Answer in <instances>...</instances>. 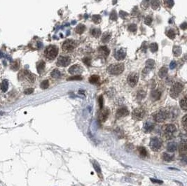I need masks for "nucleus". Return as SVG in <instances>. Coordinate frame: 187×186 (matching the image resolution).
Instances as JSON below:
<instances>
[{
  "label": "nucleus",
  "mask_w": 187,
  "mask_h": 186,
  "mask_svg": "<svg viewBox=\"0 0 187 186\" xmlns=\"http://www.w3.org/2000/svg\"><path fill=\"white\" fill-rule=\"evenodd\" d=\"M58 53V48L56 46H49L44 51V55L49 60H53L56 58Z\"/></svg>",
  "instance_id": "1"
},
{
  "label": "nucleus",
  "mask_w": 187,
  "mask_h": 186,
  "mask_svg": "<svg viewBox=\"0 0 187 186\" xmlns=\"http://www.w3.org/2000/svg\"><path fill=\"white\" fill-rule=\"evenodd\" d=\"M176 131H177V128H176L175 125H174L173 124L166 125L165 126L164 129H163L165 138L167 139H169V140L174 138Z\"/></svg>",
  "instance_id": "2"
},
{
  "label": "nucleus",
  "mask_w": 187,
  "mask_h": 186,
  "mask_svg": "<svg viewBox=\"0 0 187 186\" xmlns=\"http://www.w3.org/2000/svg\"><path fill=\"white\" fill-rule=\"evenodd\" d=\"M124 70L123 64H111L107 69V72L112 75H118L122 73Z\"/></svg>",
  "instance_id": "3"
},
{
  "label": "nucleus",
  "mask_w": 187,
  "mask_h": 186,
  "mask_svg": "<svg viewBox=\"0 0 187 186\" xmlns=\"http://www.w3.org/2000/svg\"><path fill=\"white\" fill-rule=\"evenodd\" d=\"M183 88H184V85H183L182 83H179V82L174 83L173 85L171 87L170 91V96L172 98H177L182 92Z\"/></svg>",
  "instance_id": "4"
},
{
  "label": "nucleus",
  "mask_w": 187,
  "mask_h": 186,
  "mask_svg": "<svg viewBox=\"0 0 187 186\" xmlns=\"http://www.w3.org/2000/svg\"><path fill=\"white\" fill-rule=\"evenodd\" d=\"M168 116V113L165 110H160L155 113L153 115V118L158 122H163L167 119V118Z\"/></svg>",
  "instance_id": "5"
},
{
  "label": "nucleus",
  "mask_w": 187,
  "mask_h": 186,
  "mask_svg": "<svg viewBox=\"0 0 187 186\" xmlns=\"http://www.w3.org/2000/svg\"><path fill=\"white\" fill-rule=\"evenodd\" d=\"M76 42H74V40H72V39H67L62 44L63 50L65 51H67V52L72 51L74 48H76Z\"/></svg>",
  "instance_id": "6"
},
{
  "label": "nucleus",
  "mask_w": 187,
  "mask_h": 186,
  "mask_svg": "<svg viewBox=\"0 0 187 186\" xmlns=\"http://www.w3.org/2000/svg\"><path fill=\"white\" fill-rule=\"evenodd\" d=\"M145 115V111L142 108H137L132 113V117L136 120H141Z\"/></svg>",
  "instance_id": "7"
},
{
  "label": "nucleus",
  "mask_w": 187,
  "mask_h": 186,
  "mask_svg": "<svg viewBox=\"0 0 187 186\" xmlns=\"http://www.w3.org/2000/svg\"><path fill=\"white\" fill-rule=\"evenodd\" d=\"M162 146V141L159 138L153 137L151 139L150 148L153 151H158Z\"/></svg>",
  "instance_id": "8"
},
{
  "label": "nucleus",
  "mask_w": 187,
  "mask_h": 186,
  "mask_svg": "<svg viewBox=\"0 0 187 186\" xmlns=\"http://www.w3.org/2000/svg\"><path fill=\"white\" fill-rule=\"evenodd\" d=\"M139 80V74L137 73H132L128 76V83L130 87H135L137 85Z\"/></svg>",
  "instance_id": "9"
},
{
  "label": "nucleus",
  "mask_w": 187,
  "mask_h": 186,
  "mask_svg": "<svg viewBox=\"0 0 187 186\" xmlns=\"http://www.w3.org/2000/svg\"><path fill=\"white\" fill-rule=\"evenodd\" d=\"M109 115V110L108 108H102L98 114V120H99V122H105L106 119L108 118Z\"/></svg>",
  "instance_id": "10"
},
{
  "label": "nucleus",
  "mask_w": 187,
  "mask_h": 186,
  "mask_svg": "<svg viewBox=\"0 0 187 186\" xmlns=\"http://www.w3.org/2000/svg\"><path fill=\"white\" fill-rule=\"evenodd\" d=\"M71 62V60L69 57H65V56H60V58H58V62L57 64L58 66L62 67H67Z\"/></svg>",
  "instance_id": "11"
},
{
  "label": "nucleus",
  "mask_w": 187,
  "mask_h": 186,
  "mask_svg": "<svg viewBox=\"0 0 187 186\" xmlns=\"http://www.w3.org/2000/svg\"><path fill=\"white\" fill-rule=\"evenodd\" d=\"M81 71H82V68L79 64H74L69 69V74H72L74 76L79 75V74H81Z\"/></svg>",
  "instance_id": "12"
},
{
  "label": "nucleus",
  "mask_w": 187,
  "mask_h": 186,
  "mask_svg": "<svg viewBox=\"0 0 187 186\" xmlns=\"http://www.w3.org/2000/svg\"><path fill=\"white\" fill-rule=\"evenodd\" d=\"M128 114H129V111L128 110V108L126 107H121L117 110L116 116L117 118H121L127 116Z\"/></svg>",
  "instance_id": "13"
},
{
  "label": "nucleus",
  "mask_w": 187,
  "mask_h": 186,
  "mask_svg": "<svg viewBox=\"0 0 187 186\" xmlns=\"http://www.w3.org/2000/svg\"><path fill=\"white\" fill-rule=\"evenodd\" d=\"M125 55H126V51L123 48H121L119 50H117L114 54L116 59L117 60H123L125 58Z\"/></svg>",
  "instance_id": "14"
},
{
  "label": "nucleus",
  "mask_w": 187,
  "mask_h": 186,
  "mask_svg": "<svg viewBox=\"0 0 187 186\" xmlns=\"http://www.w3.org/2000/svg\"><path fill=\"white\" fill-rule=\"evenodd\" d=\"M179 151L181 155H186L187 154V141H181L179 146Z\"/></svg>",
  "instance_id": "15"
},
{
  "label": "nucleus",
  "mask_w": 187,
  "mask_h": 186,
  "mask_svg": "<svg viewBox=\"0 0 187 186\" xmlns=\"http://www.w3.org/2000/svg\"><path fill=\"white\" fill-rule=\"evenodd\" d=\"M110 51L109 50V48L106 46H101L99 48V55H101L103 58H106L108 57V55H109Z\"/></svg>",
  "instance_id": "16"
},
{
  "label": "nucleus",
  "mask_w": 187,
  "mask_h": 186,
  "mask_svg": "<svg viewBox=\"0 0 187 186\" xmlns=\"http://www.w3.org/2000/svg\"><path fill=\"white\" fill-rule=\"evenodd\" d=\"M154 128V125L151 123V122H146L144 125V131L146 133H149L152 131L153 129Z\"/></svg>",
  "instance_id": "17"
},
{
  "label": "nucleus",
  "mask_w": 187,
  "mask_h": 186,
  "mask_svg": "<svg viewBox=\"0 0 187 186\" xmlns=\"http://www.w3.org/2000/svg\"><path fill=\"white\" fill-rule=\"evenodd\" d=\"M45 66H46V64H45V62H44L43 60H40L39 62H37V69L39 74H42V72L44 71Z\"/></svg>",
  "instance_id": "18"
},
{
  "label": "nucleus",
  "mask_w": 187,
  "mask_h": 186,
  "mask_svg": "<svg viewBox=\"0 0 187 186\" xmlns=\"http://www.w3.org/2000/svg\"><path fill=\"white\" fill-rule=\"evenodd\" d=\"M179 104L182 109L185 111H187V95H185L182 99H181Z\"/></svg>",
  "instance_id": "19"
},
{
  "label": "nucleus",
  "mask_w": 187,
  "mask_h": 186,
  "mask_svg": "<svg viewBox=\"0 0 187 186\" xmlns=\"http://www.w3.org/2000/svg\"><path fill=\"white\" fill-rule=\"evenodd\" d=\"M167 150L170 153H173L177 150V144L174 142L169 143L167 146Z\"/></svg>",
  "instance_id": "20"
},
{
  "label": "nucleus",
  "mask_w": 187,
  "mask_h": 186,
  "mask_svg": "<svg viewBox=\"0 0 187 186\" xmlns=\"http://www.w3.org/2000/svg\"><path fill=\"white\" fill-rule=\"evenodd\" d=\"M161 92H159L158 90H153L151 92V98H152L153 100H158V99H160L161 97Z\"/></svg>",
  "instance_id": "21"
},
{
  "label": "nucleus",
  "mask_w": 187,
  "mask_h": 186,
  "mask_svg": "<svg viewBox=\"0 0 187 186\" xmlns=\"http://www.w3.org/2000/svg\"><path fill=\"white\" fill-rule=\"evenodd\" d=\"M93 167H94V169H95V171L99 174V176H102V171H101V168H100V166H99V163L97 162V161H94L93 162Z\"/></svg>",
  "instance_id": "22"
},
{
  "label": "nucleus",
  "mask_w": 187,
  "mask_h": 186,
  "mask_svg": "<svg viewBox=\"0 0 187 186\" xmlns=\"http://www.w3.org/2000/svg\"><path fill=\"white\" fill-rule=\"evenodd\" d=\"M111 35L109 32H105V33H104V35H102V42H103V43H105V44L109 42L110 39H111Z\"/></svg>",
  "instance_id": "23"
},
{
  "label": "nucleus",
  "mask_w": 187,
  "mask_h": 186,
  "mask_svg": "<svg viewBox=\"0 0 187 186\" xmlns=\"http://www.w3.org/2000/svg\"><path fill=\"white\" fill-rule=\"evenodd\" d=\"M9 88V82L7 80H4L1 83V90L4 92H6Z\"/></svg>",
  "instance_id": "24"
},
{
  "label": "nucleus",
  "mask_w": 187,
  "mask_h": 186,
  "mask_svg": "<svg viewBox=\"0 0 187 186\" xmlns=\"http://www.w3.org/2000/svg\"><path fill=\"white\" fill-rule=\"evenodd\" d=\"M91 35L95 38H98L99 37L100 35H101V30L99 29H97V28H94L91 30Z\"/></svg>",
  "instance_id": "25"
},
{
  "label": "nucleus",
  "mask_w": 187,
  "mask_h": 186,
  "mask_svg": "<svg viewBox=\"0 0 187 186\" xmlns=\"http://www.w3.org/2000/svg\"><path fill=\"white\" fill-rule=\"evenodd\" d=\"M85 30V26L83 24H79V25L77 26L76 28V32L77 34H79V35H81L82 33H83V32Z\"/></svg>",
  "instance_id": "26"
},
{
  "label": "nucleus",
  "mask_w": 187,
  "mask_h": 186,
  "mask_svg": "<svg viewBox=\"0 0 187 186\" xmlns=\"http://www.w3.org/2000/svg\"><path fill=\"white\" fill-rule=\"evenodd\" d=\"M167 74H168V69L166 67H162L161 69H160L159 72H158V75H159L160 78H164L165 76H166Z\"/></svg>",
  "instance_id": "27"
},
{
  "label": "nucleus",
  "mask_w": 187,
  "mask_h": 186,
  "mask_svg": "<svg viewBox=\"0 0 187 186\" xmlns=\"http://www.w3.org/2000/svg\"><path fill=\"white\" fill-rule=\"evenodd\" d=\"M99 80V76L97 75H92L89 78V82L92 84H95V83H97Z\"/></svg>",
  "instance_id": "28"
},
{
  "label": "nucleus",
  "mask_w": 187,
  "mask_h": 186,
  "mask_svg": "<svg viewBox=\"0 0 187 186\" xmlns=\"http://www.w3.org/2000/svg\"><path fill=\"white\" fill-rule=\"evenodd\" d=\"M51 76L54 78H60L61 77V74L59 70L58 69H54L52 72H51Z\"/></svg>",
  "instance_id": "29"
},
{
  "label": "nucleus",
  "mask_w": 187,
  "mask_h": 186,
  "mask_svg": "<svg viewBox=\"0 0 187 186\" xmlns=\"http://www.w3.org/2000/svg\"><path fill=\"white\" fill-rule=\"evenodd\" d=\"M138 150L142 157H146V155H147V150H146L145 148L143 147V146H140V147L138 148Z\"/></svg>",
  "instance_id": "30"
},
{
  "label": "nucleus",
  "mask_w": 187,
  "mask_h": 186,
  "mask_svg": "<svg viewBox=\"0 0 187 186\" xmlns=\"http://www.w3.org/2000/svg\"><path fill=\"white\" fill-rule=\"evenodd\" d=\"M151 5L153 9H157L160 6L159 0H152L151 2Z\"/></svg>",
  "instance_id": "31"
},
{
  "label": "nucleus",
  "mask_w": 187,
  "mask_h": 186,
  "mask_svg": "<svg viewBox=\"0 0 187 186\" xmlns=\"http://www.w3.org/2000/svg\"><path fill=\"white\" fill-rule=\"evenodd\" d=\"M163 160L166 162H170V161L172 160V158H173V156L171 155L169 153H165L163 155Z\"/></svg>",
  "instance_id": "32"
},
{
  "label": "nucleus",
  "mask_w": 187,
  "mask_h": 186,
  "mask_svg": "<svg viewBox=\"0 0 187 186\" xmlns=\"http://www.w3.org/2000/svg\"><path fill=\"white\" fill-rule=\"evenodd\" d=\"M40 87L43 90H45V89H47L48 87H49V82L48 80H45L44 81H42L41 85H40Z\"/></svg>",
  "instance_id": "33"
},
{
  "label": "nucleus",
  "mask_w": 187,
  "mask_h": 186,
  "mask_svg": "<svg viewBox=\"0 0 187 186\" xmlns=\"http://www.w3.org/2000/svg\"><path fill=\"white\" fill-rule=\"evenodd\" d=\"M154 61L153 60H148L146 62V66L149 69H152L153 66H154Z\"/></svg>",
  "instance_id": "34"
},
{
  "label": "nucleus",
  "mask_w": 187,
  "mask_h": 186,
  "mask_svg": "<svg viewBox=\"0 0 187 186\" xmlns=\"http://www.w3.org/2000/svg\"><path fill=\"white\" fill-rule=\"evenodd\" d=\"M92 21L96 24H98L101 22V17L99 15H94L92 18Z\"/></svg>",
  "instance_id": "35"
},
{
  "label": "nucleus",
  "mask_w": 187,
  "mask_h": 186,
  "mask_svg": "<svg viewBox=\"0 0 187 186\" xmlns=\"http://www.w3.org/2000/svg\"><path fill=\"white\" fill-rule=\"evenodd\" d=\"M173 52L174 54H175L176 56H179V55L181 54V53H182V50H181V48H179V46H175V47L174 48Z\"/></svg>",
  "instance_id": "36"
},
{
  "label": "nucleus",
  "mask_w": 187,
  "mask_h": 186,
  "mask_svg": "<svg viewBox=\"0 0 187 186\" xmlns=\"http://www.w3.org/2000/svg\"><path fill=\"white\" fill-rule=\"evenodd\" d=\"M19 67V62H17V61H14L11 63V68L13 70H17L18 69Z\"/></svg>",
  "instance_id": "37"
},
{
  "label": "nucleus",
  "mask_w": 187,
  "mask_h": 186,
  "mask_svg": "<svg viewBox=\"0 0 187 186\" xmlns=\"http://www.w3.org/2000/svg\"><path fill=\"white\" fill-rule=\"evenodd\" d=\"M150 49H151V52H153V53H155V52H156V51H157V50H158L157 44H156V43H153V44H151Z\"/></svg>",
  "instance_id": "38"
},
{
  "label": "nucleus",
  "mask_w": 187,
  "mask_h": 186,
  "mask_svg": "<svg viewBox=\"0 0 187 186\" xmlns=\"http://www.w3.org/2000/svg\"><path fill=\"white\" fill-rule=\"evenodd\" d=\"M67 80H82V77L79 75H76V76H73L72 77H69L67 78Z\"/></svg>",
  "instance_id": "39"
},
{
  "label": "nucleus",
  "mask_w": 187,
  "mask_h": 186,
  "mask_svg": "<svg viewBox=\"0 0 187 186\" xmlns=\"http://www.w3.org/2000/svg\"><path fill=\"white\" fill-rule=\"evenodd\" d=\"M167 35L170 39H173L175 37V32L172 30H168V32H167Z\"/></svg>",
  "instance_id": "40"
},
{
  "label": "nucleus",
  "mask_w": 187,
  "mask_h": 186,
  "mask_svg": "<svg viewBox=\"0 0 187 186\" xmlns=\"http://www.w3.org/2000/svg\"><path fill=\"white\" fill-rule=\"evenodd\" d=\"M145 95H146V93L144 91H143V90H139L138 92V93H137V98L139 99H143L144 97H145Z\"/></svg>",
  "instance_id": "41"
},
{
  "label": "nucleus",
  "mask_w": 187,
  "mask_h": 186,
  "mask_svg": "<svg viewBox=\"0 0 187 186\" xmlns=\"http://www.w3.org/2000/svg\"><path fill=\"white\" fill-rule=\"evenodd\" d=\"M110 19H111V20H117V14H116V12L115 11H113L111 13Z\"/></svg>",
  "instance_id": "42"
},
{
  "label": "nucleus",
  "mask_w": 187,
  "mask_h": 186,
  "mask_svg": "<svg viewBox=\"0 0 187 186\" xmlns=\"http://www.w3.org/2000/svg\"><path fill=\"white\" fill-rule=\"evenodd\" d=\"M144 23H145L146 25H150L151 23H152V18L151 16H147L146 18H145V20H144Z\"/></svg>",
  "instance_id": "43"
},
{
  "label": "nucleus",
  "mask_w": 187,
  "mask_h": 186,
  "mask_svg": "<svg viewBox=\"0 0 187 186\" xmlns=\"http://www.w3.org/2000/svg\"><path fill=\"white\" fill-rule=\"evenodd\" d=\"M137 30V26L135 24H131L128 26V30L132 32H135Z\"/></svg>",
  "instance_id": "44"
},
{
  "label": "nucleus",
  "mask_w": 187,
  "mask_h": 186,
  "mask_svg": "<svg viewBox=\"0 0 187 186\" xmlns=\"http://www.w3.org/2000/svg\"><path fill=\"white\" fill-rule=\"evenodd\" d=\"M142 7L144 9H146L149 5V0H144L143 2H142Z\"/></svg>",
  "instance_id": "45"
},
{
  "label": "nucleus",
  "mask_w": 187,
  "mask_h": 186,
  "mask_svg": "<svg viewBox=\"0 0 187 186\" xmlns=\"http://www.w3.org/2000/svg\"><path fill=\"white\" fill-rule=\"evenodd\" d=\"M182 124H183V126H184V127L187 129V114L186 115H185L183 117Z\"/></svg>",
  "instance_id": "46"
},
{
  "label": "nucleus",
  "mask_w": 187,
  "mask_h": 186,
  "mask_svg": "<svg viewBox=\"0 0 187 186\" xmlns=\"http://www.w3.org/2000/svg\"><path fill=\"white\" fill-rule=\"evenodd\" d=\"M98 101H99V108L100 109L103 108V97L102 96H99V99H98Z\"/></svg>",
  "instance_id": "47"
},
{
  "label": "nucleus",
  "mask_w": 187,
  "mask_h": 186,
  "mask_svg": "<svg viewBox=\"0 0 187 186\" xmlns=\"http://www.w3.org/2000/svg\"><path fill=\"white\" fill-rule=\"evenodd\" d=\"M83 63L85 64V65H87V66H90V59L89 58H85L83 59Z\"/></svg>",
  "instance_id": "48"
},
{
  "label": "nucleus",
  "mask_w": 187,
  "mask_h": 186,
  "mask_svg": "<svg viewBox=\"0 0 187 186\" xmlns=\"http://www.w3.org/2000/svg\"><path fill=\"white\" fill-rule=\"evenodd\" d=\"M34 92V89L33 88H28L24 91V93L25 94H32Z\"/></svg>",
  "instance_id": "49"
},
{
  "label": "nucleus",
  "mask_w": 187,
  "mask_h": 186,
  "mask_svg": "<svg viewBox=\"0 0 187 186\" xmlns=\"http://www.w3.org/2000/svg\"><path fill=\"white\" fill-rule=\"evenodd\" d=\"M173 4L174 2L172 0H168V1H167V5H168L169 7H172L173 6Z\"/></svg>",
  "instance_id": "50"
},
{
  "label": "nucleus",
  "mask_w": 187,
  "mask_h": 186,
  "mask_svg": "<svg viewBox=\"0 0 187 186\" xmlns=\"http://www.w3.org/2000/svg\"><path fill=\"white\" fill-rule=\"evenodd\" d=\"M151 181L153 183H159V184L163 183V181H160V180L154 179V178H151Z\"/></svg>",
  "instance_id": "51"
},
{
  "label": "nucleus",
  "mask_w": 187,
  "mask_h": 186,
  "mask_svg": "<svg viewBox=\"0 0 187 186\" xmlns=\"http://www.w3.org/2000/svg\"><path fill=\"white\" fill-rule=\"evenodd\" d=\"M175 67H176V62H175V61L171 62L170 64V68L171 69H173Z\"/></svg>",
  "instance_id": "52"
},
{
  "label": "nucleus",
  "mask_w": 187,
  "mask_h": 186,
  "mask_svg": "<svg viewBox=\"0 0 187 186\" xmlns=\"http://www.w3.org/2000/svg\"><path fill=\"white\" fill-rule=\"evenodd\" d=\"M119 15H120V16H121V17H125V16H127L128 13H125V11H120V13H119Z\"/></svg>",
  "instance_id": "53"
}]
</instances>
